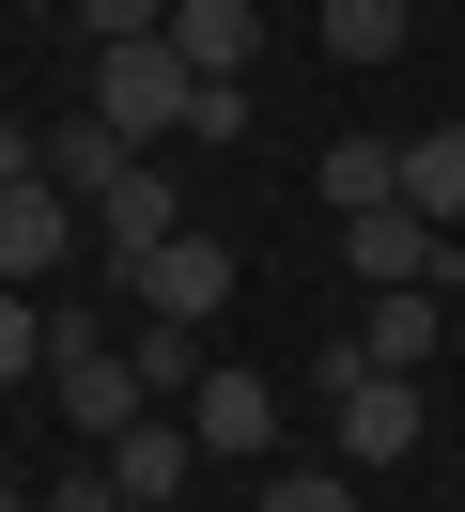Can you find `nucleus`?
<instances>
[{
  "instance_id": "obj_24",
  "label": "nucleus",
  "mask_w": 465,
  "mask_h": 512,
  "mask_svg": "<svg viewBox=\"0 0 465 512\" xmlns=\"http://www.w3.org/2000/svg\"><path fill=\"white\" fill-rule=\"evenodd\" d=\"M248 16H279V0H248Z\"/></svg>"
},
{
  "instance_id": "obj_3",
  "label": "nucleus",
  "mask_w": 465,
  "mask_h": 512,
  "mask_svg": "<svg viewBox=\"0 0 465 512\" xmlns=\"http://www.w3.org/2000/svg\"><path fill=\"white\" fill-rule=\"evenodd\" d=\"M186 94H202V78L171 63V32H140V47H93V125H124L155 156V140H186Z\"/></svg>"
},
{
  "instance_id": "obj_7",
  "label": "nucleus",
  "mask_w": 465,
  "mask_h": 512,
  "mask_svg": "<svg viewBox=\"0 0 465 512\" xmlns=\"http://www.w3.org/2000/svg\"><path fill=\"white\" fill-rule=\"evenodd\" d=\"M93 466H109V497H155V512H186V481H202V435H186V419H124V435L93 450Z\"/></svg>"
},
{
  "instance_id": "obj_16",
  "label": "nucleus",
  "mask_w": 465,
  "mask_h": 512,
  "mask_svg": "<svg viewBox=\"0 0 465 512\" xmlns=\"http://www.w3.org/2000/svg\"><path fill=\"white\" fill-rule=\"evenodd\" d=\"M310 16H326V63H388L419 32V0H310Z\"/></svg>"
},
{
  "instance_id": "obj_8",
  "label": "nucleus",
  "mask_w": 465,
  "mask_h": 512,
  "mask_svg": "<svg viewBox=\"0 0 465 512\" xmlns=\"http://www.w3.org/2000/svg\"><path fill=\"white\" fill-rule=\"evenodd\" d=\"M124 295H140V311H171V326H217V295H233V249H217V233H171L155 264H124Z\"/></svg>"
},
{
  "instance_id": "obj_23",
  "label": "nucleus",
  "mask_w": 465,
  "mask_h": 512,
  "mask_svg": "<svg viewBox=\"0 0 465 512\" xmlns=\"http://www.w3.org/2000/svg\"><path fill=\"white\" fill-rule=\"evenodd\" d=\"M109 512H155V497H109Z\"/></svg>"
},
{
  "instance_id": "obj_4",
  "label": "nucleus",
  "mask_w": 465,
  "mask_h": 512,
  "mask_svg": "<svg viewBox=\"0 0 465 512\" xmlns=\"http://www.w3.org/2000/svg\"><path fill=\"white\" fill-rule=\"evenodd\" d=\"M450 233H434V218H403V202H372V218H341V280H372V295H434V280H450Z\"/></svg>"
},
{
  "instance_id": "obj_11",
  "label": "nucleus",
  "mask_w": 465,
  "mask_h": 512,
  "mask_svg": "<svg viewBox=\"0 0 465 512\" xmlns=\"http://www.w3.org/2000/svg\"><path fill=\"white\" fill-rule=\"evenodd\" d=\"M248 47H264L248 0H171V63H186V78H248Z\"/></svg>"
},
{
  "instance_id": "obj_1",
  "label": "nucleus",
  "mask_w": 465,
  "mask_h": 512,
  "mask_svg": "<svg viewBox=\"0 0 465 512\" xmlns=\"http://www.w3.org/2000/svg\"><path fill=\"white\" fill-rule=\"evenodd\" d=\"M47 388H62V419H78V450H109L124 419H155L140 373H124V342H109L93 311H47Z\"/></svg>"
},
{
  "instance_id": "obj_10",
  "label": "nucleus",
  "mask_w": 465,
  "mask_h": 512,
  "mask_svg": "<svg viewBox=\"0 0 465 512\" xmlns=\"http://www.w3.org/2000/svg\"><path fill=\"white\" fill-rule=\"evenodd\" d=\"M124 171H140V140H124V125H93V109H78V125H47V187L78 202V218L124 187Z\"/></svg>"
},
{
  "instance_id": "obj_14",
  "label": "nucleus",
  "mask_w": 465,
  "mask_h": 512,
  "mask_svg": "<svg viewBox=\"0 0 465 512\" xmlns=\"http://www.w3.org/2000/svg\"><path fill=\"white\" fill-rule=\"evenodd\" d=\"M434 342H450L434 295H372V311H357V357H372V373H434Z\"/></svg>"
},
{
  "instance_id": "obj_6",
  "label": "nucleus",
  "mask_w": 465,
  "mask_h": 512,
  "mask_svg": "<svg viewBox=\"0 0 465 512\" xmlns=\"http://www.w3.org/2000/svg\"><path fill=\"white\" fill-rule=\"evenodd\" d=\"M186 435H202V466H264V450H279V388L217 357V373L186 388Z\"/></svg>"
},
{
  "instance_id": "obj_17",
  "label": "nucleus",
  "mask_w": 465,
  "mask_h": 512,
  "mask_svg": "<svg viewBox=\"0 0 465 512\" xmlns=\"http://www.w3.org/2000/svg\"><path fill=\"white\" fill-rule=\"evenodd\" d=\"M248 512H357V466H264Z\"/></svg>"
},
{
  "instance_id": "obj_9",
  "label": "nucleus",
  "mask_w": 465,
  "mask_h": 512,
  "mask_svg": "<svg viewBox=\"0 0 465 512\" xmlns=\"http://www.w3.org/2000/svg\"><path fill=\"white\" fill-rule=\"evenodd\" d=\"M93 249V218L62 187H0V280H47V264H78Z\"/></svg>"
},
{
  "instance_id": "obj_19",
  "label": "nucleus",
  "mask_w": 465,
  "mask_h": 512,
  "mask_svg": "<svg viewBox=\"0 0 465 512\" xmlns=\"http://www.w3.org/2000/svg\"><path fill=\"white\" fill-rule=\"evenodd\" d=\"M78 32L93 47H140V32H171V0H78Z\"/></svg>"
},
{
  "instance_id": "obj_21",
  "label": "nucleus",
  "mask_w": 465,
  "mask_h": 512,
  "mask_svg": "<svg viewBox=\"0 0 465 512\" xmlns=\"http://www.w3.org/2000/svg\"><path fill=\"white\" fill-rule=\"evenodd\" d=\"M0 187H47V125H0Z\"/></svg>"
},
{
  "instance_id": "obj_15",
  "label": "nucleus",
  "mask_w": 465,
  "mask_h": 512,
  "mask_svg": "<svg viewBox=\"0 0 465 512\" xmlns=\"http://www.w3.org/2000/svg\"><path fill=\"white\" fill-rule=\"evenodd\" d=\"M403 202V140H326V218H372Z\"/></svg>"
},
{
  "instance_id": "obj_5",
  "label": "nucleus",
  "mask_w": 465,
  "mask_h": 512,
  "mask_svg": "<svg viewBox=\"0 0 465 512\" xmlns=\"http://www.w3.org/2000/svg\"><path fill=\"white\" fill-rule=\"evenodd\" d=\"M186 233V187H171V156H140L109 202H93V280H124V264H155Z\"/></svg>"
},
{
  "instance_id": "obj_12",
  "label": "nucleus",
  "mask_w": 465,
  "mask_h": 512,
  "mask_svg": "<svg viewBox=\"0 0 465 512\" xmlns=\"http://www.w3.org/2000/svg\"><path fill=\"white\" fill-rule=\"evenodd\" d=\"M124 373H140V404H155V388H202V373H217V326L140 311V326H124Z\"/></svg>"
},
{
  "instance_id": "obj_22",
  "label": "nucleus",
  "mask_w": 465,
  "mask_h": 512,
  "mask_svg": "<svg viewBox=\"0 0 465 512\" xmlns=\"http://www.w3.org/2000/svg\"><path fill=\"white\" fill-rule=\"evenodd\" d=\"M0 512H31V497H16V481H0Z\"/></svg>"
},
{
  "instance_id": "obj_2",
  "label": "nucleus",
  "mask_w": 465,
  "mask_h": 512,
  "mask_svg": "<svg viewBox=\"0 0 465 512\" xmlns=\"http://www.w3.org/2000/svg\"><path fill=\"white\" fill-rule=\"evenodd\" d=\"M326 435H341V466H403L419 450V373H372L357 342H326Z\"/></svg>"
},
{
  "instance_id": "obj_18",
  "label": "nucleus",
  "mask_w": 465,
  "mask_h": 512,
  "mask_svg": "<svg viewBox=\"0 0 465 512\" xmlns=\"http://www.w3.org/2000/svg\"><path fill=\"white\" fill-rule=\"evenodd\" d=\"M16 373H47V311H31V295L0 280V388H16Z\"/></svg>"
},
{
  "instance_id": "obj_20",
  "label": "nucleus",
  "mask_w": 465,
  "mask_h": 512,
  "mask_svg": "<svg viewBox=\"0 0 465 512\" xmlns=\"http://www.w3.org/2000/svg\"><path fill=\"white\" fill-rule=\"evenodd\" d=\"M186 140H248V78H202L186 94Z\"/></svg>"
},
{
  "instance_id": "obj_13",
  "label": "nucleus",
  "mask_w": 465,
  "mask_h": 512,
  "mask_svg": "<svg viewBox=\"0 0 465 512\" xmlns=\"http://www.w3.org/2000/svg\"><path fill=\"white\" fill-rule=\"evenodd\" d=\"M403 218L465 233V125H419V140H403Z\"/></svg>"
}]
</instances>
